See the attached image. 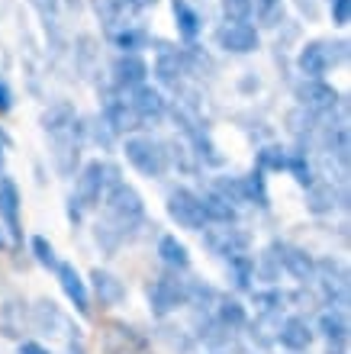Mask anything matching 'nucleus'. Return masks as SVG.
Here are the masks:
<instances>
[{
	"instance_id": "f257e3e1",
	"label": "nucleus",
	"mask_w": 351,
	"mask_h": 354,
	"mask_svg": "<svg viewBox=\"0 0 351 354\" xmlns=\"http://www.w3.org/2000/svg\"><path fill=\"white\" fill-rule=\"evenodd\" d=\"M100 203H103V219L97 223V245L107 254H113L145 219V203L136 194V187H129L120 177L107 187Z\"/></svg>"
},
{
	"instance_id": "f03ea898",
	"label": "nucleus",
	"mask_w": 351,
	"mask_h": 354,
	"mask_svg": "<svg viewBox=\"0 0 351 354\" xmlns=\"http://www.w3.org/2000/svg\"><path fill=\"white\" fill-rule=\"evenodd\" d=\"M348 58V42H325V39H313L300 48L296 55V68L303 77H323L329 68L342 65Z\"/></svg>"
},
{
	"instance_id": "7ed1b4c3",
	"label": "nucleus",
	"mask_w": 351,
	"mask_h": 354,
	"mask_svg": "<svg viewBox=\"0 0 351 354\" xmlns=\"http://www.w3.org/2000/svg\"><path fill=\"white\" fill-rule=\"evenodd\" d=\"M123 151L129 165L145 177H165L168 171V145H161L152 136H129L123 142Z\"/></svg>"
},
{
	"instance_id": "20e7f679",
	"label": "nucleus",
	"mask_w": 351,
	"mask_h": 354,
	"mask_svg": "<svg viewBox=\"0 0 351 354\" xmlns=\"http://www.w3.org/2000/svg\"><path fill=\"white\" fill-rule=\"evenodd\" d=\"M116 177H120V171L113 168V165H107V161H91V165H84V171L78 174V184H74V200L81 203V209L100 206L107 187H110Z\"/></svg>"
},
{
	"instance_id": "39448f33",
	"label": "nucleus",
	"mask_w": 351,
	"mask_h": 354,
	"mask_svg": "<svg viewBox=\"0 0 351 354\" xmlns=\"http://www.w3.org/2000/svg\"><path fill=\"white\" fill-rule=\"evenodd\" d=\"M313 280L319 283V293H323V299L329 306H335L339 313L348 306V270H345L342 261H335V258L316 261Z\"/></svg>"
},
{
	"instance_id": "423d86ee",
	"label": "nucleus",
	"mask_w": 351,
	"mask_h": 354,
	"mask_svg": "<svg viewBox=\"0 0 351 354\" xmlns=\"http://www.w3.org/2000/svg\"><path fill=\"white\" fill-rule=\"evenodd\" d=\"M187 303V280L177 277L174 274H161V277L152 280L148 287V306H152V316L165 319L171 316L174 309H181Z\"/></svg>"
},
{
	"instance_id": "0eeeda50",
	"label": "nucleus",
	"mask_w": 351,
	"mask_h": 354,
	"mask_svg": "<svg viewBox=\"0 0 351 354\" xmlns=\"http://www.w3.org/2000/svg\"><path fill=\"white\" fill-rule=\"evenodd\" d=\"M52 139V161H55V171L62 177H71L78 171V161H81V145H84V126L81 120L71 122L68 129L48 136Z\"/></svg>"
},
{
	"instance_id": "6e6552de",
	"label": "nucleus",
	"mask_w": 351,
	"mask_h": 354,
	"mask_svg": "<svg viewBox=\"0 0 351 354\" xmlns=\"http://www.w3.org/2000/svg\"><path fill=\"white\" fill-rule=\"evenodd\" d=\"M296 100L303 110H309L313 116H332L342 106V97L335 87H329L323 77H303L296 84Z\"/></svg>"
},
{
	"instance_id": "1a4fd4ad",
	"label": "nucleus",
	"mask_w": 351,
	"mask_h": 354,
	"mask_svg": "<svg viewBox=\"0 0 351 354\" xmlns=\"http://www.w3.org/2000/svg\"><path fill=\"white\" fill-rule=\"evenodd\" d=\"M168 216L174 219L181 229H190V232H204L206 229V216L204 206H200V196L187 187H174L168 194Z\"/></svg>"
},
{
	"instance_id": "9d476101",
	"label": "nucleus",
	"mask_w": 351,
	"mask_h": 354,
	"mask_svg": "<svg viewBox=\"0 0 351 354\" xmlns=\"http://www.w3.org/2000/svg\"><path fill=\"white\" fill-rule=\"evenodd\" d=\"M204 245L210 248L216 258H239V254H249L251 239L235 225H216V229H206L204 232Z\"/></svg>"
},
{
	"instance_id": "9b49d317",
	"label": "nucleus",
	"mask_w": 351,
	"mask_h": 354,
	"mask_svg": "<svg viewBox=\"0 0 351 354\" xmlns=\"http://www.w3.org/2000/svg\"><path fill=\"white\" fill-rule=\"evenodd\" d=\"M126 93V103L132 106V113L139 116V122L145 126V122H158V120H165V113H168V100L161 97V91L152 84H139V87H132V91H123Z\"/></svg>"
},
{
	"instance_id": "f8f14e48",
	"label": "nucleus",
	"mask_w": 351,
	"mask_h": 354,
	"mask_svg": "<svg viewBox=\"0 0 351 354\" xmlns=\"http://www.w3.org/2000/svg\"><path fill=\"white\" fill-rule=\"evenodd\" d=\"M216 46L229 55H251L255 48L261 46L258 29L249 26V23H222L216 29Z\"/></svg>"
},
{
	"instance_id": "ddd939ff",
	"label": "nucleus",
	"mask_w": 351,
	"mask_h": 354,
	"mask_svg": "<svg viewBox=\"0 0 351 354\" xmlns=\"http://www.w3.org/2000/svg\"><path fill=\"white\" fill-rule=\"evenodd\" d=\"M100 120L110 126V132L113 136H126V132H132V129H139L142 122H139V116L132 113V106L126 103V93H110L107 100H103V110H100Z\"/></svg>"
},
{
	"instance_id": "4468645a",
	"label": "nucleus",
	"mask_w": 351,
	"mask_h": 354,
	"mask_svg": "<svg viewBox=\"0 0 351 354\" xmlns=\"http://www.w3.org/2000/svg\"><path fill=\"white\" fill-rule=\"evenodd\" d=\"M103 351L107 354H148V342L136 328L123 326V322H110L107 332H103Z\"/></svg>"
},
{
	"instance_id": "2eb2a0df",
	"label": "nucleus",
	"mask_w": 351,
	"mask_h": 354,
	"mask_svg": "<svg viewBox=\"0 0 351 354\" xmlns=\"http://www.w3.org/2000/svg\"><path fill=\"white\" fill-rule=\"evenodd\" d=\"M19 190L10 177H0V219L10 232V245L17 248L23 242V229H19Z\"/></svg>"
},
{
	"instance_id": "dca6fc26",
	"label": "nucleus",
	"mask_w": 351,
	"mask_h": 354,
	"mask_svg": "<svg viewBox=\"0 0 351 354\" xmlns=\"http://www.w3.org/2000/svg\"><path fill=\"white\" fill-rule=\"evenodd\" d=\"M33 328L42 332V335H62L65 342H71V335H65V332H78V328L68 326L65 313L52 299H39L36 306H33Z\"/></svg>"
},
{
	"instance_id": "f3484780",
	"label": "nucleus",
	"mask_w": 351,
	"mask_h": 354,
	"mask_svg": "<svg viewBox=\"0 0 351 354\" xmlns=\"http://www.w3.org/2000/svg\"><path fill=\"white\" fill-rule=\"evenodd\" d=\"M110 75H113V87H116V91H132V87L145 84L148 65H145V58H139V55H126V52H123V55L116 58V62H113Z\"/></svg>"
},
{
	"instance_id": "a211bd4d",
	"label": "nucleus",
	"mask_w": 351,
	"mask_h": 354,
	"mask_svg": "<svg viewBox=\"0 0 351 354\" xmlns=\"http://www.w3.org/2000/svg\"><path fill=\"white\" fill-rule=\"evenodd\" d=\"M348 203V194H345L342 187H335L332 180H313L309 184V194H306V206H309V213L323 216V213H332L339 206Z\"/></svg>"
},
{
	"instance_id": "6ab92c4d",
	"label": "nucleus",
	"mask_w": 351,
	"mask_h": 354,
	"mask_svg": "<svg viewBox=\"0 0 351 354\" xmlns=\"http://www.w3.org/2000/svg\"><path fill=\"white\" fill-rule=\"evenodd\" d=\"M184 75H187L184 52L161 46V52H158V58H155V77L165 87H174V91H177V87H181V81H184Z\"/></svg>"
},
{
	"instance_id": "aec40b11",
	"label": "nucleus",
	"mask_w": 351,
	"mask_h": 354,
	"mask_svg": "<svg viewBox=\"0 0 351 354\" xmlns=\"http://www.w3.org/2000/svg\"><path fill=\"white\" fill-rule=\"evenodd\" d=\"M58 270V283H62V290H65V297L74 303V309L81 313V316H87L91 313V293H87V287H84L81 274L74 270V264H55Z\"/></svg>"
},
{
	"instance_id": "412c9836",
	"label": "nucleus",
	"mask_w": 351,
	"mask_h": 354,
	"mask_svg": "<svg viewBox=\"0 0 351 354\" xmlns=\"http://www.w3.org/2000/svg\"><path fill=\"white\" fill-rule=\"evenodd\" d=\"M23 326H26V303L17 293H3V299H0V335L17 338L23 335Z\"/></svg>"
},
{
	"instance_id": "4be33fe9",
	"label": "nucleus",
	"mask_w": 351,
	"mask_h": 354,
	"mask_svg": "<svg viewBox=\"0 0 351 354\" xmlns=\"http://www.w3.org/2000/svg\"><path fill=\"white\" fill-rule=\"evenodd\" d=\"M278 342L287 348V351H306L313 345V328L309 322L300 316H290L280 322V332H278Z\"/></svg>"
},
{
	"instance_id": "5701e85b",
	"label": "nucleus",
	"mask_w": 351,
	"mask_h": 354,
	"mask_svg": "<svg viewBox=\"0 0 351 354\" xmlns=\"http://www.w3.org/2000/svg\"><path fill=\"white\" fill-rule=\"evenodd\" d=\"M280 268H284L294 280H300V283H309V280H313V270H316V261H313V254L303 252V248L284 245V252H280Z\"/></svg>"
},
{
	"instance_id": "b1692460",
	"label": "nucleus",
	"mask_w": 351,
	"mask_h": 354,
	"mask_svg": "<svg viewBox=\"0 0 351 354\" xmlns=\"http://www.w3.org/2000/svg\"><path fill=\"white\" fill-rule=\"evenodd\" d=\"M200 206H204V216H206V225H232L235 223V206L226 200V196H219L216 190H210V194L200 196Z\"/></svg>"
},
{
	"instance_id": "393cba45",
	"label": "nucleus",
	"mask_w": 351,
	"mask_h": 354,
	"mask_svg": "<svg viewBox=\"0 0 351 354\" xmlns=\"http://www.w3.org/2000/svg\"><path fill=\"white\" fill-rule=\"evenodd\" d=\"M93 280V293H97V299H100L103 306H116V303H123L126 299V287H123L120 277H113L110 270H93L91 274Z\"/></svg>"
},
{
	"instance_id": "a878e982",
	"label": "nucleus",
	"mask_w": 351,
	"mask_h": 354,
	"mask_svg": "<svg viewBox=\"0 0 351 354\" xmlns=\"http://www.w3.org/2000/svg\"><path fill=\"white\" fill-rule=\"evenodd\" d=\"M171 10H174V19H177V32H181L187 42H194V39L200 36V29H204V17H200L187 0H171Z\"/></svg>"
},
{
	"instance_id": "bb28decb",
	"label": "nucleus",
	"mask_w": 351,
	"mask_h": 354,
	"mask_svg": "<svg viewBox=\"0 0 351 354\" xmlns=\"http://www.w3.org/2000/svg\"><path fill=\"white\" fill-rule=\"evenodd\" d=\"M110 42L120 48V52H126V55H139V48L148 46V32L145 29H139V26H132V23H126V26L113 29Z\"/></svg>"
},
{
	"instance_id": "cd10ccee",
	"label": "nucleus",
	"mask_w": 351,
	"mask_h": 354,
	"mask_svg": "<svg viewBox=\"0 0 351 354\" xmlns=\"http://www.w3.org/2000/svg\"><path fill=\"white\" fill-rule=\"evenodd\" d=\"M251 342L261 348H271V345H278V332H280V316L278 313H261L255 322H251Z\"/></svg>"
},
{
	"instance_id": "c85d7f7f",
	"label": "nucleus",
	"mask_w": 351,
	"mask_h": 354,
	"mask_svg": "<svg viewBox=\"0 0 351 354\" xmlns=\"http://www.w3.org/2000/svg\"><path fill=\"white\" fill-rule=\"evenodd\" d=\"M71 122H78V113H74V106L71 103H52L46 113H42V129L48 132V136H55V132H62V129H68Z\"/></svg>"
},
{
	"instance_id": "c756f323",
	"label": "nucleus",
	"mask_w": 351,
	"mask_h": 354,
	"mask_svg": "<svg viewBox=\"0 0 351 354\" xmlns=\"http://www.w3.org/2000/svg\"><path fill=\"white\" fill-rule=\"evenodd\" d=\"M319 332H323V338L329 345H345L348 342V322H345V316L339 309H329V313L319 316Z\"/></svg>"
},
{
	"instance_id": "7c9ffc66",
	"label": "nucleus",
	"mask_w": 351,
	"mask_h": 354,
	"mask_svg": "<svg viewBox=\"0 0 351 354\" xmlns=\"http://www.w3.org/2000/svg\"><path fill=\"white\" fill-rule=\"evenodd\" d=\"M216 322L226 326L229 332L242 328L249 319H245V306H242L239 299H229V297H216Z\"/></svg>"
},
{
	"instance_id": "2f4dec72",
	"label": "nucleus",
	"mask_w": 351,
	"mask_h": 354,
	"mask_svg": "<svg viewBox=\"0 0 351 354\" xmlns=\"http://www.w3.org/2000/svg\"><path fill=\"white\" fill-rule=\"evenodd\" d=\"M93 10H97V17H100V23H103L107 32L126 26V13H129V7H126L123 0H93Z\"/></svg>"
},
{
	"instance_id": "473e14b6",
	"label": "nucleus",
	"mask_w": 351,
	"mask_h": 354,
	"mask_svg": "<svg viewBox=\"0 0 351 354\" xmlns=\"http://www.w3.org/2000/svg\"><path fill=\"white\" fill-rule=\"evenodd\" d=\"M158 254H161V261H165L171 270H187L190 268V254H187L184 242H177L174 235H165V239L158 242Z\"/></svg>"
},
{
	"instance_id": "72a5a7b5",
	"label": "nucleus",
	"mask_w": 351,
	"mask_h": 354,
	"mask_svg": "<svg viewBox=\"0 0 351 354\" xmlns=\"http://www.w3.org/2000/svg\"><path fill=\"white\" fill-rule=\"evenodd\" d=\"M251 13L264 29H278L284 23V0H251Z\"/></svg>"
},
{
	"instance_id": "f704fd0d",
	"label": "nucleus",
	"mask_w": 351,
	"mask_h": 354,
	"mask_svg": "<svg viewBox=\"0 0 351 354\" xmlns=\"http://www.w3.org/2000/svg\"><path fill=\"white\" fill-rule=\"evenodd\" d=\"M229 277L235 290H251V280H255V258L251 254H239V258H229Z\"/></svg>"
},
{
	"instance_id": "c9c22d12",
	"label": "nucleus",
	"mask_w": 351,
	"mask_h": 354,
	"mask_svg": "<svg viewBox=\"0 0 351 354\" xmlns=\"http://www.w3.org/2000/svg\"><path fill=\"white\" fill-rule=\"evenodd\" d=\"M242 190H245V203H255V206H268V184H264V171H251L249 177H242Z\"/></svg>"
},
{
	"instance_id": "e433bc0d",
	"label": "nucleus",
	"mask_w": 351,
	"mask_h": 354,
	"mask_svg": "<svg viewBox=\"0 0 351 354\" xmlns=\"http://www.w3.org/2000/svg\"><path fill=\"white\" fill-rule=\"evenodd\" d=\"M284 171H290L300 187H309L316 180V171H313V165H309V158H306V151H287V168Z\"/></svg>"
},
{
	"instance_id": "4c0bfd02",
	"label": "nucleus",
	"mask_w": 351,
	"mask_h": 354,
	"mask_svg": "<svg viewBox=\"0 0 351 354\" xmlns=\"http://www.w3.org/2000/svg\"><path fill=\"white\" fill-rule=\"evenodd\" d=\"M280 252H284V242H271L268 252L261 254V261H255V274H261L264 280H274L280 270Z\"/></svg>"
},
{
	"instance_id": "58836bf2",
	"label": "nucleus",
	"mask_w": 351,
	"mask_h": 354,
	"mask_svg": "<svg viewBox=\"0 0 351 354\" xmlns=\"http://www.w3.org/2000/svg\"><path fill=\"white\" fill-rule=\"evenodd\" d=\"M287 168V149L280 145H264L258 151V171H284Z\"/></svg>"
},
{
	"instance_id": "ea45409f",
	"label": "nucleus",
	"mask_w": 351,
	"mask_h": 354,
	"mask_svg": "<svg viewBox=\"0 0 351 354\" xmlns=\"http://www.w3.org/2000/svg\"><path fill=\"white\" fill-rule=\"evenodd\" d=\"M226 23H249L251 19V0H219Z\"/></svg>"
},
{
	"instance_id": "a19ab883",
	"label": "nucleus",
	"mask_w": 351,
	"mask_h": 354,
	"mask_svg": "<svg viewBox=\"0 0 351 354\" xmlns=\"http://www.w3.org/2000/svg\"><path fill=\"white\" fill-rule=\"evenodd\" d=\"M33 254H36V261L42 264V268H55V264H58L55 248H52V242H48V239H42V235H36V239H33Z\"/></svg>"
},
{
	"instance_id": "79ce46f5",
	"label": "nucleus",
	"mask_w": 351,
	"mask_h": 354,
	"mask_svg": "<svg viewBox=\"0 0 351 354\" xmlns=\"http://www.w3.org/2000/svg\"><path fill=\"white\" fill-rule=\"evenodd\" d=\"M284 293L280 290H264V293H255V303H261V313H280L284 309Z\"/></svg>"
},
{
	"instance_id": "37998d69",
	"label": "nucleus",
	"mask_w": 351,
	"mask_h": 354,
	"mask_svg": "<svg viewBox=\"0 0 351 354\" xmlns=\"http://www.w3.org/2000/svg\"><path fill=\"white\" fill-rule=\"evenodd\" d=\"M329 13H332L335 26H348L351 23V0H329Z\"/></svg>"
},
{
	"instance_id": "c03bdc74",
	"label": "nucleus",
	"mask_w": 351,
	"mask_h": 354,
	"mask_svg": "<svg viewBox=\"0 0 351 354\" xmlns=\"http://www.w3.org/2000/svg\"><path fill=\"white\" fill-rule=\"evenodd\" d=\"M29 3L39 10V17L46 19V26H48V23H55V13H58V3H62V0H29Z\"/></svg>"
},
{
	"instance_id": "a18cd8bd",
	"label": "nucleus",
	"mask_w": 351,
	"mask_h": 354,
	"mask_svg": "<svg viewBox=\"0 0 351 354\" xmlns=\"http://www.w3.org/2000/svg\"><path fill=\"white\" fill-rule=\"evenodd\" d=\"M13 110V91L7 87V81H0V113Z\"/></svg>"
},
{
	"instance_id": "49530a36",
	"label": "nucleus",
	"mask_w": 351,
	"mask_h": 354,
	"mask_svg": "<svg viewBox=\"0 0 351 354\" xmlns=\"http://www.w3.org/2000/svg\"><path fill=\"white\" fill-rule=\"evenodd\" d=\"M294 3L306 13V19H316V17H319V3H316V0H294Z\"/></svg>"
},
{
	"instance_id": "de8ad7c7",
	"label": "nucleus",
	"mask_w": 351,
	"mask_h": 354,
	"mask_svg": "<svg viewBox=\"0 0 351 354\" xmlns=\"http://www.w3.org/2000/svg\"><path fill=\"white\" fill-rule=\"evenodd\" d=\"M19 354H48V348L36 345V342H23V348H19Z\"/></svg>"
},
{
	"instance_id": "09e8293b",
	"label": "nucleus",
	"mask_w": 351,
	"mask_h": 354,
	"mask_svg": "<svg viewBox=\"0 0 351 354\" xmlns=\"http://www.w3.org/2000/svg\"><path fill=\"white\" fill-rule=\"evenodd\" d=\"M7 149H10V136L3 132V126H0V161H3V155H7Z\"/></svg>"
},
{
	"instance_id": "8fccbe9b",
	"label": "nucleus",
	"mask_w": 351,
	"mask_h": 354,
	"mask_svg": "<svg viewBox=\"0 0 351 354\" xmlns=\"http://www.w3.org/2000/svg\"><path fill=\"white\" fill-rule=\"evenodd\" d=\"M3 248H10V242H7V235L0 232V252H3Z\"/></svg>"
}]
</instances>
